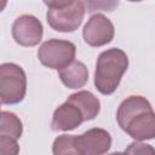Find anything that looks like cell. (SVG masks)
I'll use <instances>...</instances> for the list:
<instances>
[{
    "instance_id": "cell-1",
    "label": "cell",
    "mask_w": 155,
    "mask_h": 155,
    "mask_svg": "<svg viewBox=\"0 0 155 155\" xmlns=\"http://www.w3.org/2000/svg\"><path fill=\"white\" fill-rule=\"evenodd\" d=\"M116 120L122 131L137 142L153 139L155 136V115L145 97L130 96L121 102Z\"/></svg>"
},
{
    "instance_id": "cell-2",
    "label": "cell",
    "mask_w": 155,
    "mask_h": 155,
    "mask_svg": "<svg viewBox=\"0 0 155 155\" xmlns=\"http://www.w3.org/2000/svg\"><path fill=\"white\" fill-rule=\"evenodd\" d=\"M128 68V57L125 51L113 47L103 51L98 58L94 71V86L105 96L116 91L121 78Z\"/></svg>"
},
{
    "instance_id": "cell-3",
    "label": "cell",
    "mask_w": 155,
    "mask_h": 155,
    "mask_svg": "<svg viewBox=\"0 0 155 155\" xmlns=\"http://www.w3.org/2000/svg\"><path fill=\"white\" fill-rule=\"evenodd\" d=\"M44 4L47 6V23L53 30L71 33L81 25L86 11L84 1H45Z\"/></svg>"
},
{
    "instance_id": "cell-4",
    "label": "cell",
    "mask_w": 155,
    "mask_h": 155,
    "mask_svg": "<svg viewBox=\"0 0 155 155\" xmlns=\"http://www.w3.org/2000/svg\"><path fill=\"white\" fill-rule=\"evenodd\" d=\"M27 93V75L15 63L0 64V103L17 104Z\"/></svg>"
},
{
    "instance_id": "cell-5",
    "label": "cell",
    "mask_w": 155,
    "mask_h": 155,
    "mask_svg": "<svg viewBox=\"0 0 155 155\" xmlns=\"http://www.w3.org/2000/svg\"><path fill=\"white\" fill-rule=\"evenodd\" d=\"M75 53L76 47L71 41L50 39L39 47L38 58L42 65L61 70L74 61Z\"/></svg>"
},
{
    "instance_id": "cell-6",
    "label": "cell",
    "mask_w": 155,
    "mask_h": 155,
    "mask_svg": "<svg viewBox=\"0 0 155 155\" xmlns=\"http://www.w3.org/2000/svg\"><path fill=\"white\" fill-rule=\"evenodd\" d=\"M74 145L81 155H104L111 147V136L103 128H91L74 136Z\"/></svg>"
},
{
    "instance_id": "cell-7",
    "label": "cell",
    "mask_w": 155,
    "mask_h": 155,
    "mask_svg": "<svg viewBox=\"0 0 155 155\" xmlns=\"http://www.w3.org/2000/svg\"><path fill=\"white\" fill-rule=\"evenodd\" d=\"M115 35L114 24L102 13L91 16L82 29L85 42L92 47H101L109 44Z\"/></svg>"
},
{
    "instance_id": "cell-8",
    "label": "cell",
    "mask_w": 155,
    "mask_h": 155,
    "mask_svg": "<svg viewBox=\"0 0 155 155\" xmlns=\"http://www.w3.org/2000/svg\"><path fill=\"white\" fill-rule=\"evenodd\" d=\"M42 35V24L33 15H22L17 17L12 24V36L21 46H36L41 41Z\"/></svg>"
},
{
    "instance_id": "cell-9",
    "label": "cell",
    "mask_w": 155,
    "mask_h": 155,
    "mask_svg": "<svg viewBox=\"0 0 155 155\" xmlns=\"http://www.w3.org/2000/svg\"><path fill=\"white\" fill-rule=\"evenodd\" d=\"M85 120L80 108L74 103L65 101L53 113L51 128L53 131H71L79 127Z\"/></svg>"
},
{
    "instance_id": "cell-10",
    "label": "cell",
    "mask_w": 155,
    "mask_h": 155,
    "mask_svg": "<svg viewBox=\"0 0 155 155\" xmlns=\"http://www.w3.org/2000/svg\"><path fill=\"white\" fill-rule=\"evenodd\" d=\"M58 75L63 85L73 90L84 87L88 81V69L79 61H73L65 68L58 70Z\"/></svg>"
},
{
    "instance_id": "cell-11",
    "label": "cell",
    "mask_w": 155,
    "mask_h": 155,
    "mask_svg": "<svg viewBox=\"0 0 155 155\" xmlns=\"http://www.w3.org/2000/svg\"><path fill=\"white\" fill-rule=\"evenodd\" d=\"M67 101L74 103L75 105H78L80 108V110L82 111L86 121L93 120L99 114L101 102L90 91H79V92H75V93L70 94Z\"/></svg>"
},
{
    "instance_id": "cell-12",
    "label": "cell",
    "mask_w": 155,
    "mask_h": 155,
    "mask_svg": "<svg viewBox=\"0 0 155 155\" xmlns=\"http://www.w3.org/2000/svg\"><path fill=\"white\" fill-rule=\"evenodd\" d=\"M23 125L21 119L11 111H0V136H10L15 139L21 138Z\"/></svg>"
},
{
    "instance_id": "cell-13",
    "label": "cell",
    "mask_w": 155,
    "mask_h": 155,
    "mask_svg": "<svg viewBox=\"0 0 155 155\" xmlns=\"http://www.w3.org/2000/svg\"><path fill=\"white\" fill-rule=\"evenodd\" d=\"M53 155H81L74 145V136L62 134L57 137L52 145Z\"/></svg>"
},
{
    "instance_id": "cell-14",
    "label": "cell",
    "mask_w": 155,
    "mask_h": 155,
    "mask_svg": "<svg viewBox=\"0 0 155 155\" xmlns=\"http://www.w3.org/2000/svg\"><path fill=\"white\" fill-rule=\"evenodd\" d=\"M122 155H155V150L150 144H145L142 142H132Z\"/></svg>"
},
{
    "instance_id": "cell-15",
    "label": "cell",
    "mask_w": 155,
    "mask_h": 155,
    "mask_svg": "<svg viewBox=\"0 0 155 155\" xmlns=\"http://www.w3.org/2000/svg\"><path fill=\"white\" fill-rule=\"evenodd\" d=\"M19 145L17 139L10 136H0V155H18Z\"/></svg>"
},
{
    "instance_id": "cell-16",
    "label": "cell",
    "mask_w": 155,
    "mask_h": 155,
    "mask_svg": "<svg viewBox=\"0 0 155 155\" xmlns=\"http://www.w3.org/2000/svg\"><path fill=\"white\" fill-rule=\"evenodd\" d=\"M6 5H7V1H5V0H0V12L6 7Z\"/></svg>"
},
{
    "instance_id": "cell-17",
    "label": "cell",
    "mask_w": 155,
    "mask_h": 155,
    "mask_svg": "<svg viewBox=\"0 0 155 155\" xmlns=\"http://www.w3.org/2000/svg\"><path fill=\"white\" fill-rule=\"evenodd\" d=\"M109 155H122V153H120V151H116V153H111V154H109Z\"/></svg>"
},
{
    "instance_id": "cell-18",
    "label": "cell",
    "mask_w": 155,
    "mask_h": 155,
    "mask_svg": "<svg viewBox=\"0 0 155 155\" xmlns=\"http://www.w3.org/2000/svg\"><path fill=\"white\" fill-rule=\"evenodd\" d=\"M0 111H1V103H0Z\"/></svg>"
}]
</instances>
